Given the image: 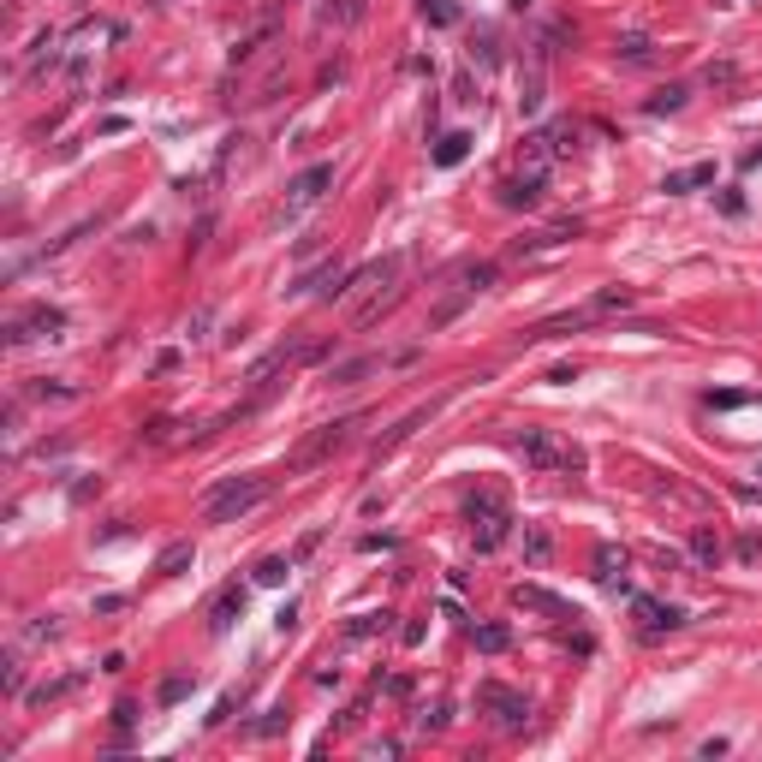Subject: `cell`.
<instances>
[{"instance_id":"24","label":"cell","mask_w":762,"mask_h":762,"mask_svg":"<svg viewBox=\"0 0 762 762\" xmlns=\"http://www.w3.org/2000/svg\"><path fill=\"white\" fill-rule=\"evenodd\" d=\"M465 155H471V137H465V131H447L441 144H435V167H459Z\"/></svg>"},{"instance_id":"20","label":"cell","mask_w":762,"mask_h":762,"mask_svg":"<svg viewBox=\"0 0 762 762\" xmlns=\"http://www.w3.org/2000/svg\"><path fill=\"white\" fill-rule=\"evenodd\" d=\"M542 144H548V155H554V161L572 155V149H578V119H554V126L542 131Z\"/></svg>"},{"instance_id":"42","label":"cell","mask_w":762,"mask_h":762,"mask_svg":"<svg viewBox=\"0 0 762 762\" xmlns=\"http://www.w3.org/2000/svg\"><path fill=\"white\" fill-rule=\"evenodd\" d=\"M400 637H405V649H418V644H423V637H429V626H423V619H411V626H405V632H400Z\"/></svg>"},{"instance_id":"17","label":"cell","mask_w":762,"mask_h":762,"mask_svg":"<svg viewBox=\"0 0 762 762\" xmlns=\"http://www.w3.org/2000/svg\"><path fill=\"white\" fill-rule=\"evenodd\" d=\"M709 179H715V167H709V161H697V167H685V173H667L662 191H667V197H685V191L709 185Z\"/></svg>"},{"instance_id":"45","label":"cell","mask_w":762,"mask_h":762,"mask_svg":"<svg viewBox=\"0 0 762 762\" xmlns=\"http://www.w3.org/2000/svg\"><path fill=\"white\" fill-rule=\"evenodd\" d=\"M745 167H762V149H750V155H745Z\"/></svg>"},{"instance_id":"10","label":"cell","mask_w":762,"mask_h":762,"mask_svg":"<svg viewBox=\"0 0 762 762\" xmlns=\"http://www.w3.org/2000/svg\"><path fill=\"white\" fill-rule=\"evenodd\" d=\"M542 191H548L542 173H518V179H506V185H501V209H536Z\"/></svg>"},{"instance_id":"32","label":"cell","mask_w":762,"mask_h":762,"mask_svg":"<svg viewBox=\"0 0 762 762\" xmlns=\"http://www.w3.org/2000/svg\"><path fill=\"white\" fill-rule=\"evenodd\" d=\"M703 84L709 89H733L738 84V66H733V60H709V66H703Z\"/></svg>"},{"instance_id":"16","label":"cell","mask_w":762,"mask_h":762,"mask_svg":"<svg viewBox=\"0 0 762 762\" xmlns=\"http://www.w3.org/2000/svg\"><path fill=\"white\" fill-rule=\"evenodd\" d=\"M388 626H393V614H388V607H363V614H352V619H345V637H352V644H363V637L388 632Z\"/></svg>"},{"instance_id":"44","label":"cell","mask_w":762,"mask_h":762,"mask_svg":"<svg viewBox=\"0 0 762 762\" xmlns=\"http://www.w3.org/2000/svg\"><path fill=\"white\" fill-rule=\"evenodd\" d=\"M388 697H411V673H393L388 679Z\"/></svg>"},{"instance_id":"40","label":"cell","mask_w":762,"mask_h":762,"mask_svg":"<svg viewBox=\"0 0 762 762\" xmlns=\"http://www.w3.org/2000/svg\"><path fill=\"white\" fill-rule=\"evenodd\" d=\"M471 60L483 66V72H489L494 60H501V54H494V36H476V42H471Z\"/></svg>"},{"instance_id":"43","label":"cell","mask_w":762,"mask_h":762,"mask_svg":"<svg viewBox=\"0 0 762 762\" xmlns=\"http://www.w3.org/2000/svg\"><path fill=\"white\" fill-rule=\"evenodd\" d=\"M96 614H126V596H96Z\"/></svg>"},{"instance_id":"36","label":"cell","mask_w":762,"mask_h":762,"mask_svg":"<svg viewBox=\"0 0 762 762\" xmlns=\"http://www.w3.org/2000/svg\"><path fill=\"white\" fill-rule=\"evenodd\" d=\"M287 572H292V560H280V554H274V560L257 566V584H268V590H274V584H287Z\"/></svg>"},{"instance_id":"15","label":"cell","mask_w":762,"mask_h":762,"mask_svg":"<svg viewBox=\"0 0 762 762\" xmlns=\"http://www.w3.org/2000/svg\"><path fill=\"white\" fill-rule=\"evenodd\" d=\"M471 531H476V554H494V548H501V542H506V531H513V518H506V506H501V513H489V518H476Z\"/></svg>"},{"instance_id":"21","label":"cell","mask_w":762,"mask_h":762,"mask_svg":"<svg viewBox=\"0 0 762 762\" xmlns=\"http://www.w3.org/2000/svg\"><path fill=\"white\" fill-rule=\"evenodd\" d=\"M494 280H501V262H465V268H459V287L471 292V298H476V292H489Z\"/></svg>"},{"instance_id":"5","label":"cell","mask_w":762,"mask_h":762,"mask_svg":"<svg viewBox=\"0 0 762 762\" xmlns=\"http://www.w3.org/2000/svg\"><path fill=\"white\" fill-rule=\"evenodd\" d=\"M476 703L494 715V727H501V733H524V720H531V703H524L518 691L494 685V679H489V685H476Z\"/></svg>"},{"instance_id":"30","label":"cell","mask_w":762,"mask_h":762,"mask_svg":"<svg viewBox=\"0 0 762 762\" xmlns=\"http://www.w3.org/2000/svg\"><path fill=\"white\" fill-rule=\"evenodd\" d=\"M476 649H483V655H506V649H513V632H506V626H476Z\"/></svg>"},{"instance_id":"26","label":"cell","mask_w":762,"mask_h":762,"mask_svg":"<svg viewBox=\"0 0 762 762\" xmlns=\"http://www.w3.org/2000/svg\"><path fill=\"white\" fill-rule=\"evenodd\" d=\"M691 560H697V566H715V560H720V536L709 531V524H697V531H691Z\"/></svg>"},{"instance_id":"39","label":"cell","mask_w":762,"mask_h":762,"mask_svg":"<svg viewBox=\"0 0 762 762\" xmlns=\"http://www.w3.org/2000/svg\"><path fill=\"white\" fill-rule=\"evenodd\" d=\"M280 727H287V709H268V715H262L257 727H250V733H257V738H274Z\"/></svg>"},{"instance_id":"2","label":"cell","mask_w":762,"mask_h":762,"mask_svg":"<svg viewBox=\"0 0 762 762\" xmlns=\"http://www.w3.org/2000/svg\"><path fill=\"white\" fill-rule=\"evenodd\" d=\"M262 501H268V476H221L215 489L202 494V518L209 524H239Z\"/></svg>"},{"instance_id":"22","label":"cell","mask_w":762,"mask_h":762,"mask_svg":"<svg viewBox=\"0 0 762 762\" xmlns=\"http://www.w3.org/2000/svg\"><path fill=\"white\" fill-rule=\"evenodd\" d=\"M632 304H637L632 287H602V292L590 298V310H596V316H619V310H632Z\"/></svg>"},{"instance_id":"23","label":"cell","mask_w":762,"mask_h":762,"mask_svg":"<svg viewBox=\"0 0 762 762\" xmlns=\"http://www.w3.org/2000/svg\"><path fill=\"white\" fill-rule=\"evenodd\" d=\"M524 560H531V566H548V560H554V536H548L542 524H524Z\"/></svg>"},{"instance_id":"29","label":"cell","mask_w":762,"mask_h":762,"mask_svg":"<svg viewBox=\"0 0 762 762\" xmlns=\"http://www.w3.org/2000/svg\"><path fill=\"white\" fill-rule=\"evenodd\" d=\"M685 96H691L685 84H667V89H655V96L644 101V114H679V108H685Z\"/></svg>"},{"instance_id":"41","label":"cell","mask_w":762,"mask_h":762,"mask_svg":"<svg viewBox=\"0 0 762 762\" xmlns=\"http://www.w3.org/2000/svg\"><path fill=\"white\" fill-rule=\"evenodd\" d=\"M114 727H119V733L137 727V703H131V697H119V703H114Z\"/></svg>"},{"instance_id":"31","label":"cell","mask_w":762,"mask_h":762,"mask_svg":"<svg viewBox=\"0 0 762 762\" xmlns=\"http://www.w3.org/2000/svg\"><path fill=\"white\" fill-rule=\"evenodd\" d=\"M418 13L429 18L435 30H447V24H453V18H459V0H418Z\"/></svg>"},{"instance_id":"4","label":"cell","mask_w":762,"mask_h":762,"mask_svg":"<svg viewBox=\"0 0 762 762\" xmlns=\"http://www.w3.org/2000/svg\"><path fill=\"white\" fill-rule=\"evenodd\" d=\"M518 453H524V465H536V471H584V447L554 441L548 429H524L518 435Z\"/></svg>"},{"instance_id":"38","label":"cell","mask_w":762,"mask_h":762,"mask_svg":"<svg viewBox=\"0 0 762 762\" xmlns=\"http://www.w3.org/2000/svg\"><path fill=\"white\" fill-rule=\"evenodd\" d=\"M733 554H738L745 566H750V560H762V536H757V531H745V536L733 542Z\"/></svg>"},{"instance_id":"35","label":"cell","mask_w":762,"mask_h":762,"mask_svg":"<svg viewBox=\"0 0 762 762\" xmlns=\"http://www.w3.org/2000/svg\"><path fill=\"white\" fill-rule=\"evenodd\" d=\"M30 393H36V400H78L84 388H78V381H36Z\"/></svg>"},{"instance_id":"37","label":"cell","mask_w":762,"mask_h":762,"mask_svg":"<svg viewBox=\"0 0 762 762\" xmlns=\"http://www.w3.org/2000/svg\"><path fill=\"white\" fill-rule=\"evenodd\" d=\"M447 720H453V703H435V709H423V715H418V727H423V733H441Z\"/></svg>"},{"instance_id":"34","label":"cell","mask_w":762,"mask_h":762,"mask_svg":"<svg viewBox=\"0 0 762 762\" xmlns=\"http://www.w3.org/2000/svg\"><path fill=\"white\" fill-rule=\"evenodd\" d=\"M518 108H524V114H536V108H542V60H536L531 78H524V96H518Z\"/></svg>"},{"instance_id":"6","label":"cell","mask_w":762,"mask_h":762,"mask_svg":"<svg viewBox=\"0 0 762 762\" xmlns=\"http://www.w3.org/2000/svg\"><path fill=\"white\" fill-rule=\"evenodd\" d=\"M60 328H66V316H60L54 304H30V310H18V316L6 322V345H24V340H36V334L54 340Z\"/></svg>"},{"instance_id":"27","label":"cell","mask_w":762,"mask_h":762,"mask_svg":"<svg viewBox=\"0 0 762 762\" xmlns=\"http://www.w3.org/2000/svg\"><path fill=\"white\" fill-rule=\"evenodd\" d=\"M375 370H381V358H345V363H334V388H352V381H363Z\"/></svg>"},{"instance_id":"19","label":"cell","mask_w":762,"mask_h":762,"mask_svg":"<svg viewBox=\"0 0 762 762\" xmlns=\"http://www.w3.org/2000/svg\"><path fill=\"white\" fill-rule=\"evenodd\" d=\"M239 614H245V590L232 584V590L215 596V614H209V626H215V632H232V619H239Z\"/></svg>"},{"instance_id":"13","label":"cell","mask_w":762,"mask_h":762,"mask_svg":"<svg viewBox=\"0 0 762 762\" xmlns=\"http://www.w3.org/2000/svg\"><path fill=\"white\" fill-rule=\"evenodd\" d=\"M614 60H619V66H637V72H644V66H655V60H662V48L649 42L644 30H632V36H619V42H614Z\"/></svg>"},{"instance_id":"3","label":"cell","mask_w":762,"mask_h":762,"mask_svg":"<svg viewBox=\"0 0 762 762\" xmlns=\"http://www.w3.org/2000/svg\"><path fill=\"white\" fill-rule=\"evenodd\" d=\"M352 429H358V423H352V418H340V423H322V429H310V435H304V441H298V447H292V453H287V471H292V476L316 471L322 459H334V453H340V447L352 441Z\"/></svg>"},{"instance_id":"1","label":"cell","mask_w":762,"mask_h":762,"mask_svg":"<svg viewBox=\"0 0 762 762\" xmlns=\"http://www.w3.org/2000/svg\"><path fill=\"white\" fill-rule=\"evenodd\" d=\"M400 274H405V250H388V257H375V262H363L358 274H345V287H340V298L352 304V322L370 310V304H381V298H393L400 292Z\"/></svg>"},{"instance_id":"14","label":"cell","mask_w":762,"mask_h":762,"mask_svg":"<svg viewBox=\"0 0 762 762\" xmlns=\"http://www.w3.org/2000/svg\"><path fill=\"white\" fill-rule=\"evenodd\" d=\"M626 566H632V554L619 542H602L596 548V578H602L607 590H626Z\"/></svg>"},{"instance_id":"18","label":"cell","mask_w":762,"mask_h":762,"mask_svg":"<svg viewBox=\"0 0 762 762\" xmlns=\"http://www.w3.org/2000/svg\"><path fill=\"white\" fill-rule=\"evenodd\" d=\"M191 560H197V542H167V548L155 554V572H161V578H179Z\"/></svg>"},{"instance_id":"28","label":"cell","mask_w":762,"mask_h":762,"mask_svg":"<svg viewBox=\"0 0 762 762\" xmlns=\"http://www.w3.org/2000/svg\"><path fill=\"white\" fill-rule=\"evenodd\" d=\"M54 637H60V619H54V614H36V619L24 626V632H18V644H24V649H36V644H54Z\"/></svg>"},{"instance_id":"12","label":"cell","mask_w":762,"mask_h":762,"mask_svg":"<svg viewBox=\"0 0 762 762\" xmlns=\"http://www.w3.org/2000/svg\"><path fill=\"white\" fill-rule=\"evenodd\" d=\"M513 602H518V607H536V614H554V619H578V607H572V602H560V596H548L542 584H518Z\"/></svg>"},{"instance_id":"25","label":"cell","mask_w":762,"mask_h":762,"mask_svg":"<svg viewBox=\"0 0 762 762\" xmlns=\"http://www.w3.org/2000/svg\"><path fill=\"white\" fill-rule=\"evenodd\" d=\"M0 685H6V697H24V644L6 649V667H0Z\"/></svg>"},{"instance_id":"8","label":"cell","mask_w":762,"mask_h":762,"mask_svg":"<svg viewBox=\"0 0 762 762\" xmlns=\"http://www.w3.org/2000/svg\"><path fill=\"white\" fill-rule=\"evenodd\" d=\"M334 185V161H316V167H304L298 179L287 185V215H304L310 202H322V191Z\"/></svg>"},{"instance_id":"11","label":"cell","mask_w":762,"mask_h":762,"mask_svg":"<svg viewBox=\"0 0 762 762\" xmlns=\"http://www.w3.org/2000/svg\"><path fill=\"white\" fill-rule=\"evenodd\" d=\"M370 13V0H322L316 6V30H352Z\"/></svg>"},{"instance_id":"9","label":"cell","mask_w":762,"mask_h":762,"mask_svg":"<svg viewBox=\"0 0 762 762\" xmlns=\"http://www.w3.org/2000/svg\"><path fill=\"white\" fill-rule=\"evenodd\" d=\"M632 614L644 626V637H662V632H679L685 626V607L662 602V596H632Z\"/></svg>"},{"instance_id":"33","label":"cell","mask_w":762,"mask_h":762,"mask_svg":"<svg viewBox=\"0 0 762 762\" xmlns=\"http://www.w3.org/2000/svg\"><path fill=\"white\" fill-rule=\"evenodd\" d=\"M191 697V679L185 673H173V679H161V691H155V703L161 709H173V703H185Z\"/></svg>"},{"instance_id":"7","label":"cell","mask_w":762,"mask_h":762,"mask_svg":"<svg viewBox=\"0 0 762 762\" xmlns=\"http://www.w3.org/2000/svg\"><path fill=\"white\" fill-rule=\"evenodd\" d=\"M340 287H345V268H340V257H328L316 268H304L287 287V298H340Z\"/></svg>"}]
</instances>
